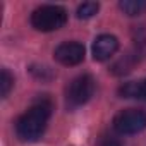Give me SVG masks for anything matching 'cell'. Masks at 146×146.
I'll use <instances>...</instances> for the list:
<instances>
[{"mask_svg":"<svg viewBox=\"0 0 146 146\" xmlns=\"http://www.w3.org/2000/svg\"><path fill=\"white\" fill-rule=\"evenodd\" d=\"M52 102L41 98L35 102L16 122V134L21 141H36L43 136L52 115Z\"/></svg>","mask_w":146,"mask_h":146,"instance_id":"6da1fadb","label":"cell"},{"mask_svg":"<svg viewBox=\"0 0 146 146\" xmlns=\"http://www.w3.org/2000/svg\"><path fill=\"white\" fill-rule=\"evenodd\" d=\"M113 129L119 134H137L146 129V112L141 108H125L113 117Z\"/></svg>","mask_w":146,"mask_h":146,"instance_id":"3957f363","label":"cell"},{"mask_svg":"<svg viewBox=\"0 0 146 146\" xmlns=\"http://www.w3.org/2000/svg\"><path fill=\"white\" fill-rule=\"evenodd\" d=\"M100 146H122L120 139L112 136V134H105L102 139H100Z\"/></svg>","mask_w":146,"mask_h":146,"instance_id":"7c38bea8","label":"cell"},{"mask_svg":"<svg viewBox=\"0 0 146 146\" xmlns=\"http://www.w3.org/2000/svg\"><path fill=\"white\" fill-rule=\"evenodd\" d=\"M141 53H143V52H141V48H139V46L132 48V50H131V52H127L120 60H117V62L113 64L112 72H113V74H117V76L127 74V72H129V70H132V67L139 62V58L143 57Z\"/></svg>","mask_w":146,"mask_h":146,"instance_id":"52a82bcc","label":"cell"},{"mask_svg":"<svg viewBox=\"0 0 146 146\" xmlns=\"http://www.w3.org/2000/svg\"><path fill=\"white\" fill-rule=\"evenodd\" d=\"M119 7L127 16H139L146 12V0H122Z\"/></svg>","mask_w":146,"mask_h":146,"instance_id":"9c48e42d","label":"cell"},{"mask_svg":"<svg viewBox=\"0 0 146 146\" xmlns=\"http://www.w3.org/2000/svg\"><path fill=\"white\" fill-rule=\"evenodd\" d=\"M119 50V40L113 35H100L93 43V57L95 60H108Z\"/></svg>","mask_w":146,"mask_h":146,"instance_id":"8992f818","label":"cell"},{"mask_svg":"<svg viewBox=\"0 0 146 146\" xmlns=\"http://www.w3.org/2000/svg\"><path fill=\"white\" fill-rule=\"evenodd\" d=\"M119 95L122 98H134V100H146V79L141 81H129L119 88Z\"/></svg>","mask_w":146,"mask_h":146,"instance_id":"ba28073f","label":"cell"},{"mask_svg":"<svg viewBox=\"0 0 146 146\" xmlns=\"http://www.w3.org/2000/svg\"><path fill=\"white\" fill-rule=\"evenodd\" d=\"M84 46L79 41H65L55 48V58L62 65H78L84 60Z\"/></svg>","mask_w":146,"mask_h":146,"instance_id":"5b68a950","label":"cell"},{"mask_svg":"<svg viewBox=\"0 0 146 146\" xmlns=\"http://www.w3.org/2000/svg\"><path fill=\"white\" fill-rule=\"evenodd\" d=\"M95 88H96L95 78H93L91 74H81V76L74 78V79L69 83L67 91H65L67 102H69L72 107L84 105V103L93 96Z\"/></svg>","mask_w":146,"mask_h":146,"instance_id":"277c9868","label":"cell"},{"mask_svg":"<svg viewBox=\"0 0 146 146\" xmlns=\"http://www.w3.org/2000/svg\"><path fill=\"white\" fill-rule=\"evenodd\" d=\"M98 11H100V4L98 2H84V4H81L78 7V17L79 19H90Z\"/></svg>","mask_w":146,"mask_h":146,"instance_id":"30bf717a","label":"cell"},{"mask_svg":"<svg viewBox=\"0 0 146 146\" xmlns=\"http://www.w3.org/2000/svg\"><path fill=\"white\" fill-rule=\"evenodd\" d=\"M67 23V11L60 5H41L33 11L31 14V26L38 31L48 33V31H57Z\"/></svg>","mask_w":146,"mask_h":146,"instance_id":"7a4b0ae2","label":"cell"},{"mask_svg":"<svg viewBox=\"0 0 146 146\" xmlns=\"http://www.w3.org/2000/svg\"><path fill=\"white\" fill-rule=\"evenodd\" d=\"M12 86H14L12 74H11L7 69H2V76H0V95H2V98H5L11 93Z\"/></svg>","mask_w":146,"mask_h":146,"instance_id":"8fae6325","label":"cell"}]
</instances>
